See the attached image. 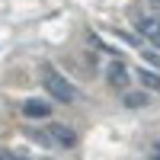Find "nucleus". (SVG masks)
Wrapping results in <instances>:
<instances>
[{
    "label": "nucleus",
    "mask_w": 160,
    "mask_h": 160,
    "mask_svg": "<svg viewBox=\"0 0 160 160\" xmlns=\"http://www.w3.org/2000/svg\"><path fill=\"white\" fill-rule=\"evenodd\" d=\"M48 112H51L48 102H38V99H26L22 102V115H29V118H48Z\"/></svg>",
    "instance_id": "4"
},
{
    "label": "nucleus",
    "mask_w": 160,
    "mask_h": 160,
    "mask_svg": "<svg viewBox=\"0 0 160 160\" xmlns=\"http://www.w3.org/2000/svg\"><path fill=\"white\" fill-rule=\"evenodd\" d=\"M148 3H160V0H148Z\"/></svg>",
    "instance_id": "9"
},
{
    "label": "nucleus",
    "mask_w": 160,
    "mask_h": 160,
    "mask_svg": "<svg viewBox=\"0 0 160 160\" xmlns=\"http://www.w3.org/2000/svg\"><path fill=\"white\" fill-rule=\"evenodd\" d=\"M138 32H141V35H148V38H154V35L160 32V19H154V16L138 19Z\"/></svg>",
    "instance_id": "6"
},
{
    "label": "nucleus",
    "mask_w": 160,
    "mask_h": 160,
    "mask_svg": "<svg viewBox=\"0 0 160 160\" xmlns=\"http://www.w3.org/2000/svg\"><path fill=\"white\" fill-rule=\"evenodd\" d=\"M42 83H45V90H48V96L58 99V102H74V99H77V90H74L64 77H58L55 71H45Z\"/></svg>",
    "instance_id": "1"
},
{
    "label": "nucleus",
    "mask_w": 160,
    "mask_h": 160,
    "mask_svg": "<svg viewBox=\"0 0 160 160\" xmlns=\"http://www.w3.org/2000/svg\"><path fill=\"white\" fill-rule=\"evenodd\" d=\"M138 77H141V87H148V90H157V93H160V74H154V71H148V68H141Z\"/></svg>",
    "instance_id": "7"
},
{
    "label": "nucleus",
    "mask_w": 160,
    "mask_h": 160,
    "mask_svg": "<svg viewBox=\"0 0 160 160\" xmlns=\"http://www.w3.org/2000/svg\"><path fill=\"white\" fill-rule=\"evenodd\" d=\"M122 102L128 106V109H144V106L151 102V96H148L144 90H128L125 96H122Z\"/></svg>",
    "instance_id": "5"
},
{
    "label": "nucleus",
    "mask_w": 160,
    "mask_h": 160,
    "mask_svg": "<svg viewBox=\"0 0 160 160\" xmlns=\"http://www.w3.org/2000/svg\"><path fill=\"white\" fill-rule=\"evenodd\" d=\"M48 138L55 141V144H64V148H74L77 144V131L71 125H51L48 128Z\"/></svg>",
    "instance_id": "3"
},
{
    "label": "nucleus",
    "mask_w": 160,
    "mask_h": 160,
    "mask_svg": "<svg viewBox=\"0 0 160 160\" xmlns=\"http://www.w3.org/2000/svg\"><path fill=\"white\" fill-rule=\"evenodd\" d=\"M0 160H22V157H16V154H10V151H0Z\"/></svg>",
    "instance_id": "8"
},
{
    "label": "nucleus",
    "mask_w": 160,
    "mask_h": 160,
    "mask_svg": "<svg viewBox=\"0 0 160 160\" xmlns=\"http://www.w3.org/2000/svg\"><path fill=\"white\" fill-rule=\"evenodd\" d=\"M106 80H109V87H115V90H125L131 77H128V68H125V64L115 58V61L109 64V71H106Z\"/></svg>",
    "instance_id": "2"
}]
</instances>
